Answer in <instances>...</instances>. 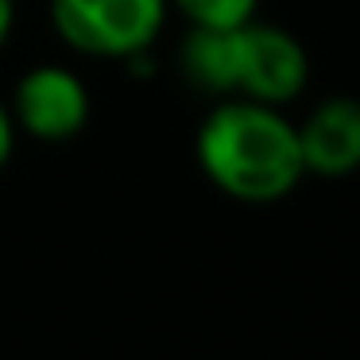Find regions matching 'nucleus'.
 Masks as SVG:
<instances>
[{"label": "nucleus", "mask_w": 360, "mask_h": 360, "mask_svg": "<svg viewBox=\"0 0 360 360\" xmlns=\"http://www.w3.org/2000/svg\"><path fill=\"white\" fill-rule=\"evenodd\" d=\"M194 159L205 182L240 205H275L306 179L287 109L248 97H213L194 132Z\"/></svg>", "instance_id": "nucleus-1"}, {"label": "nucleus", "mask_w": 360, "mask_h": 360, "mask_svg": "<svg viewBox=\"0 0 360 360\" xmlns=\"http://www.w3.org/2000/svg\"><path fill=\"white\" fill-rule=\"evenodd\" d=\"M47 20L66 51L97 63H128L155 51L171 0H47Z\"/></svg>", "instance_id": "nucleus-2"}, {"label": "nucleus", "mask_w": 360, "mask_h": 360, "mask_svg": "<svg viewBox=\"0 0 360 360\" xmlns=\"http://www.w3.org/2000/svg\"><path fill=\"white\" fill-rule=\"evenodd\" d=\"M314 63L295 32L267 20L229 27V97L287 109L310 89Z\"/></svg>", "instance_id": "nucleus-3"}, {"label": "nucleus", "mask_w": 360, "mask_h": 360, "mask_svg": "<svg viewBox=\"0 0 360 360\" xmlns=\"http://www.w3.org/2000/svg\"><path fill=\"white\" fill-rule=\"evenodd\" d=\"M8 109L20 136L39 143H70L94 117V94L74 66L35 63L16 78Z\"/></svg>", "instance_id": "nucleus-4"}, {"label": "nucleus", "mask_w": 360, "mask_h": 360, "mask_svg": "<svg viewBox=\"0 0 360 360\" xmlns=\"http://www.w3.org/2000/svg\"><path fill=\"white\" fill-rule=\"evenodd\" d=\"M298 128V151H302L306 179L345 182L360 174V97L329 94L310 105Z\"/></svg>", "instance_id": "nucleus-5"}, {"label": "nucleus", "mask_w": 360, "mask_h": 360, "mask_svg": "<svg viewBox=\"0 0 360 360\" xmlns=\"http://www.w3.org/2000/svg\"><path fill=\"white\" fill-rule=\"evenodd\" d=\"M264 0H171V16H182L186 27H236L259 16Z\"/></svg>", "instance_id": "nucleus-6"}, {"label": "nucleus", "mask_w": 360, "mask_h": 360, "mask_svg": "<svg viewBox=\"0 0 360 360\" xmlns=\"http://www.w3.org/2000/svg\"><path fill=\"white\" fill-rule=\"evenodd\" d=\"M16 148H20V128H16V120H12L8 101L0 97V174L8 171V163L16 159Z\"/></svg>", "instance_id": "nucleus-7"}, {"label": "nucleus", "mask_w": 360, "mask_h": 360, "mask_svg": "<svg viewBox=\"0 0 360 360\" xmlns=\"http://www.w3.org/2000/svg\"><path fill=\"white\" fill-rule=\"evenodd\" d=\"M16 24H20V0H0V55L16 35Z\"/></svg>", "instance_id": "nucleus-8"}]
</instances>
